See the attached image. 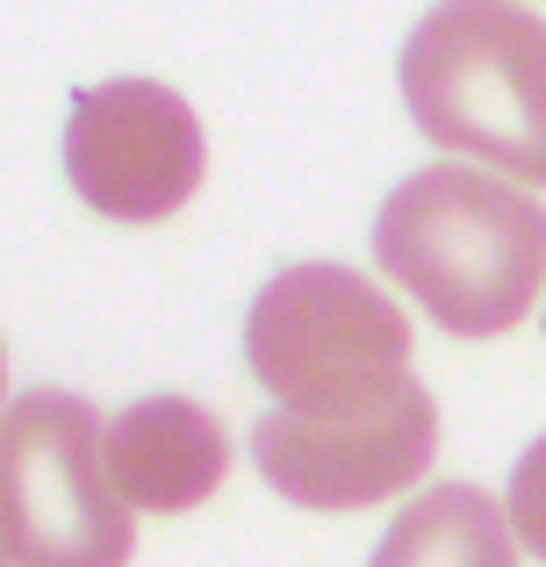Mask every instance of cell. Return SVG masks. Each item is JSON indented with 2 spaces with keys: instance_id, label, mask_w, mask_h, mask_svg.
Returning a JSON list of instances; mask_svg holds the SVG:
<instances>
[{
  "instance_id": "1",
  "label": "cell",
  "mask_w": 546,
  "mask_h": 567,
  "mask_svg": "<svg viewBox=\"0 0 546 567\" xmlns=\"http://www.w3.org/2000/svg\"><path fill=\"white\" fill-rule=\"evenodd\" d=\"M374 259L439 331L496 338L546 280V208L475 166H424L381 202Z\"/></svg>"
},
{
  "instance_id": "2",
  "label": "cell",
  "mask_w": 546,
  "mask_h": 567,
  "mask_svg": "<svg viewBox=\"0 0 546 567\" xmlns=\"http://www.w3.org/2000/svg\"><path fill=\"white\" fill-rule=\"evenodd\" d=\"M403 109L439 152L546 187V22L518 0H439L403 43Z\"/></svg>"
},
{
  "instance_id": "3",
  "label": "cell",
  "mask_w": 546,
  "mask_h": 567,
  "mask_svg": "<svg viewBox=\"0 0 546 567\" xmlns=\"http://www.w3.org/2000/svg\"><path fill=\"white\" fill-rule=\"evenodd\" d=\"M245 367L280 410H352L410 381V323L352 266H280L245 317Z\"/></svg>"
},
{
  "instance_id": "4",
  "label": "cell",
  "mask_w": 546,
  "mask_h": 567,
  "mask_svg": "<svg viewBox=\"0 0 546 567\" xmlns=\"http://www.w3.org/2000/svg\"><path fill=\"white\" fill-rule=\"evenodd\" d=\"M94 402L37 388L0 416V517L14 567H123L130 503L101 453Z\"/></svg>"
},
{
  "instance_id": "5",
  "label": "cell",
  "mask_w": 546,
  "mask_h": 567,
  "mask_svg": "<svg viewBox=\"0 0 546 567\" xmlns=\"http://www.w3.org/2000/svg\"><path fill=\"white\" fill-rule=\"evenodd\" d=\"M439 453V410L418 381L352 410H267L253 431L259 482L302 511H367L410 488Z\"/></svg>"
},
{
  "instance_id": "6",
  "label": "cell",
  "mask_w": 546,
  "mask_h": 567,
  "mask_svg": "<svg viewBox=\"0 0 546 567\" xmlns=\"http://www.w3.org/2000/svg\"><path fill=\"white\" fill-rule=\"evenodd\" d=\"M209 144L173 86L109 80L86 86L65 115V181L86 208L115 223H158L195 202Z\"/></svg>"
},
{
  "instance_id": "7",
  "label": "cell",
  "mask_w": 546,
  "mask_h": 567,
  "mask_svg": "<svg viewBox=\"0 0 546 567\" xmlns=\"http://www.w3.org/2000/svg\"><path fill=\"white\" fill-rule=\"evenodd\" d=\"M101 453H109L123 503L152 517L195 511L202 496H216V482L230 467L224 424L187 395H144L130 410H115L109 431H101Z\"/></svg>"
},
{
  "instance_id": "8",
  "label": "cell",
  "mask_w": 546,
  "mask_h": 567,
  "mask_svg": "<svg viewBox=\"0 0 546 567\" xmlns=\"http://www.w3.org/2000/svg\"><path fill=\"white\" fill-rule=\"evenodd\" d=\"M367 567H518V554H511V517L482 488L439 482L410 511H395V525L381 532Z\"/></svg>"
},
{
  "instance_id": "9",
  "label": "cell",
  "mask_w": 546,
  "mask_h": 567,
  "mask_svg": "<svg viewBox=\"0 0 546 567\" xmlns=\"http://www.w3.org/2000/svg\"><path fill=\"white\" fill-rule=\"evenodd\" d=\"M504 517L525 546L546 560V439H533L511 467V488H504Z\"/></svg>"
},
{
  "instance_id": "10",
  "label": "cell",
  "mask_w": 546,
  "mask_h": 567,
  "mask_svg": "<svg viewBox=\"0 0 546 567\" xmlns=\"http://www.w3.org/2000/svg\"><path fill=\"white\" fill-rule=\"evenodd\" d=\"M0 560H14V554H8V517H0Z\"/></svg>"
},
{
  "instance_id": "11",
  "label": "cell",
  "mask_w": 546,
  "mask_h": 567,
  "mask_svg": "<svg viewBox=\"0 0 546 567\" xmlns=\"http://www.w3.org/2000/svg\"><path fill=\"white\" fill-rule=\"evenodd\" d=\"M0 395H8V352H0Z\"/></svg>"
}]
</instances>
